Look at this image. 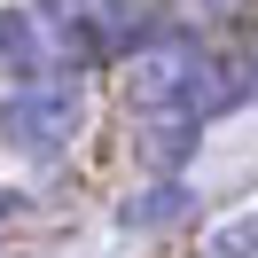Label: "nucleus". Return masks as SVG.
Listing matches in <instances>:
<instances>
[{
	"instance_id": "obj_1",
	"label": "nucleus",
	"mask_w": 258,
	"mask_h": 258,
	"mask_svg": "<svg viewBox=\"0 0 258 258\" xmlns=\"http://www.w3.org/2000/svg\"><path fill=\"white\" fill-rule=\"evenodd\" d=\"M235 71L219 63V55H204L196 39H149L141 55H133V110H141L149 125V157L172 172L180 149L196 141V125L219 110H235Z\"/></svg>"
},
{
	"instance_id": "obj_2",
	"label": "nucleus",
	"mask_w": 258,
	"mask_h": 258,
	"mask_svg": "<svg viewBox=\"0 0 258 258\" xmlns=\"http://www.w3.org/2000/svg\"><path fill=\"white\" fill-rule=\"evenodd\" d=\"M86 125V86L71 71L55 79H16V94L0 102V141L24 149V157H63Z\"/></svg>"
},
{
	"instance_id": "obj_3",
	"label": "nucleus",
	"mask_w": 258,
	"mask_h": 258,
	"mask_svg": "<svg viewBox=\"0 0 258 258\" xmlns=\"http://www.w3.org/2000/svg\"><path fill=\"white\" fill-rule=\"evenodd\" d=\"M204 258H258V204L211 227V235H204Z\"/></svg>"
},
{
	"instance_id": "obj_4",
	"label": "nucleus",
	"mask_w": 258,
	"mask_h": 258,
	"mask_svg": "<svg viewBox=\"0 0 258 258\" xmlns=\"http://www.w3.org/2000/svg\"><path fill=\"white\" fill-rule=\"evenodd\" d=\"M172 211H188V188H157V196H133V204H125V227H157V219H172Z\"/></svg>"
}]
</instances>
